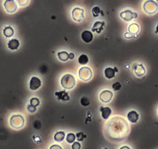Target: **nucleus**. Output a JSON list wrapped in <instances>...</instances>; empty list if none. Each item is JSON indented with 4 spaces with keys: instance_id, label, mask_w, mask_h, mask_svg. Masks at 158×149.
Returning <instances> with one entry per match:
<instances>
[{
    "instance_id": "6",
    "label": "nucleus",
    "mask_w": 158,
    "mask_h": 149,
    "mask_svg": "<svg viewBox=\"0 0 158 149\" xmlns=\"http://www.w3.org/2000/svg\"><path fill=\"white\" fill-rule=\"evenodd\" d=\"M72 17L77 22H81L84 17V10L80 8H74L72 10Z\"/></svg>"
},
{
    "instance_id": "4",
    "label": "nucleus",
    "mask_w": 158,
    "mask_h": 149,
    "mask_svg": "<svg viewBox=\"0 0 158 149\" xmlns=\"http://www.w3.org/2000/svg\"><path fill=\"white\" fill-rule=\"evenodd\" d=\"M10 125L16 129L21 128L24 125V118L21 115H13L10 118Z\"/></svg>"
},
{
    "instance_id": "11",
    "label": "nucleus",
    "mask_w": 158,
    "mask_h": 149,
    "mask_svg": "<svg viewBox=\"0 0 158 149\" xmlns=\"http://www.w3.org/2000/svg\"><path fill=\"white\" fill-rule=\"evenodd\" d=\"M82 39L85 43H90L93 40V34L92 32L88 30H84L82 33Z\"/></svg>"
},
{
    "instance_id": "31",
    "label": "nucleus",
    "mask_w": 158,
    "mask_h": 149,
    "mask_svg": "<svg viewBox=\"0 0 158 149\" xmlns=\"http://www.w3.org/2000/svg\"><path fill=\"white\" fill-rule=\"evenodd\" d=\"M27 109H28L29 112H30V113H34V112L36 110V107H33V106L30 104L28 106V107H27Z\"/></svg>"
},
{
    "instance_id": "24",
    "label": "nucleus",
    "mask_w": 158,
    "mask_h": 149,
    "mask_svg": "<svg viewBox=\"0 0 158 149\" xmlns=\"http://www.w3.org/2000/svg\"><path fill=\"white\" fill-rule=\"evenodd\" d=\"M75 138H76V136H75L74 134L69 133L68 134H67L66 140L68 143H73L74 141V140H75Z\"/></svg>"
},
{
    "instance_id": "23",
    "label": "nucleus",
    "mask_w": 158,
    "mask_h": 149,
    "mask_svg": "<svg viewBox=\"0 0 158 149\" xmlns=\"http://www.w3.org/2000/svg\"><path fill=\"white\" fill-rule=\"evenodd\" d=\"M78 62L80 65H86L88 62V58L87 55H82L78 58Z\"/></svg>"
},
{
    "instance_id": "15",
    "label": "nucleus",
    "mask_w": 158,
    "mask_h": 149,
    "mask_svg": "<svg viewBox=\"0 0 158 149\" xmlns=\"http://www.w3.org/2000/svg\"><path fill=\"white\" fill-rule=\"evenodd\" d=\"M55 96L58 97V99L63 101H68L70 99V97L68 95V93L65 91H60V92H57L55 93Z\"/></svg>"
},
{
    "instance_id": "12",
    "label": "nucleus",
    "mask_w": 158,
    "mask_h": 149,
    "mask_svg": "<svg viewBox=\"0 0 158 149\" xmlns=\"http://www.w3.org/2000/svg\"><path fill=\"white\" fill-rule=\"evenodd\" d=\"M105 26V23L101 21H97L94 23L93 27L92 29V32H96L97 34H100L102 32Z\"/></svg>"
},
{
    "instance_id": "36",
    "label": "nucleus",
    "mask_w": 158,
    "mask_h": 149,
    "mask_svg": "<svg viewBox=\"0 0 158 149\" xmlns=\"http://www.w3.org/2000/svg\"><path fill=\"white\" fill-rule=\"evenodd\" d=\"M120 149H130V148L129 147H127V146H123V147H122Z\"/></svg>"
},
{
    "instance_id": "9",
    "label": "nucleus",
    "mask_w": 158,
    "mask_h": 149,
    "mask_svg": "<svg viewBox=\"0 0 158 149\" xmlns=\"http://www.w3.org/2000/svg\"><path fill=\"white\" fill-rule=\"evenodd\" d=\"M41 85V81L39 78L36 76H33L31 78L30 81V88L31 90H36Z\"/></svg>"
},
{
    "instance_id": "18",
    "label": "nucleus",
    "mask_w": 158,
    "mask_h": 149,
    "mask_svg": "<svg viewBox=\"0 0 158 149\" xmlns=\"http://www.w3.org/2000/svg\"><path fill=\"white\" fill-rule=\"evenodd\" d=\"M128 30L129 33H130L131 34H137L139 32V30H140V26H139V25L137 23H132V24L130 25Z\"/></svg>"
},
{
    "instance_id": "34",
    "label": "nucleus",
    "mask_w": 158,
    "mask_h": 149,
    "mask_svg": "<svg viewBox=\"0 0 158 149\" xmlns=\"http://www.w3.org/2000/svg\"><path fill=\"white\" fill-rule=\"evenodd\" d=\"M17 2H18L19 4L20 5V6H24L25 4H26L27 2H28V1H20V0H19V1H17Z\"/></svg>"
},
{
    "instance_id": "2",
    "label": "nucleus",
    "mask_w": 158,
    "mask_h": 149,
    "mask_svg": "<svg viewBox=\"0 0 158 149\" xmlns=\"http://www.w3.org/2000/svg\"><path fill=\"white\" fill-rule=\"evenodd\" d=\"M61 85L64 89H71L75 85V79L74 77L70 74H64L60 81Z\"/></svg>"
},
{
    "instance_id": "13",
    "label": "nucleus",
    "mask_w": 158,
    "mask_h": 149,
    "mask_svg": "<svg viewBox=\"0 0 158 149\" xmlns=\"http://www.w3.org/2000/svg\"><path fill=\"white\" fill-rule=\"evenodd\" d=\"M134 72L137 76L141 77L146 74V70L144 69L143 65L141 64H136L134 66Z\"/></svg>"
},
{
    "instance_id": "7",
    "label": "nucleus",
    "mask_w": 158,
    "mask_h": 149,
    "mask_svg": "<svg viewBox=\"0 0 158 149\" xmlns=\"http://www.w3.org/2000/svg\"><path fill=\"white\" fill-rule=\"evenodd\" d=\"M120 16L121 18H122L126 21H130L131 20H133V18H136L137 17V14L136 12H133L130 10L127 9L125 10V11H122L121 13H120Z\"/></svg>"
},
{
    "instance_id": "38",
    "label": "nucleus",
    "mask_w": 158,
    "mask_h": 149,
    "mask_svg": "<svg viewBox=\"0 0 158 149\" xmlns=\"http://www.w3.org/2000/svg\"><path fill=\"white\" fill-rule=\"evenodd\" d=\"M114 70H115V72H118V69H117V68H114Z\"/></svg>"
},
{
    "instance_id": "26",
    "label": "nucleus",
    "mask_w": 158,
    "mask_h": 149,
    "mask_svg": "<svg viewBox=\"0 0 158 149\" xmlns=\"http://www.w3.org/2000/svg\"><path fill=\"white\" fill-rule=\"evenodd\" d=\"M81 104L83 107H88V105L90 104V101L87 97H82V99H81Z\"/></svg>"
},
{
    "instance_id": "37",
    "label": "nucleus",
    "mask_w": 158,
    "mask_h": 149,
    "mask_svg": "<svg viewBox=\"0 0 158 149\" xmlns=\"http://www.w3.org/2000/svg\"><path fill=\"white\" fill-rule=\"evenodd\" d=\"M156 33L157 34H158V25L157 26V28H156Z\"/></svg>"
},
{
    "instance_id": "32",
    "label": "nucleus",
    "mask_w": 158,
    "mask_h": 149,
    "mask_svg": "<svg viewBox=\"0 0 158 149\" xmlns=\"http://www.w3.org/2000/svg\"><path fill=\"white\" fill-rule=\"evenodd\" d=\"M136 37H137L136 35H133L129 32L125 34V37H126V39H131V38H133V37H135V38H136Z\"/></svg>"
},
{
    "instance_id": "25",
    "label": "nucleus",
    "mask_w": 158,
    "mask_h": 149,
    "mask_svg": "<svg viewBox=\"0 0 158 149\" xmlns=\"http://www.w3.org/2000/svg\"><path fill=\"white\" fill-rule=\"evenodd\" d=\"M92 15H93L94 17H97V16H99V14H100V12H101L100 8L98 7V6H95L94 8L92 9Z\"/></svg>"
},
{
    "instance_id": "10",
    "label": "nucleus",
    "mask_w": 158,
    "mask_h": 149,
    "mask_svg": "<svg viewBox=\"0 0 158 149\" xmlns=\"http://www.w3.org/2000/svg\"><path fill=\"white\" fill-rule=\"evenodd\" d=\"M113 93L109 90H104L100 94V99L103 103H108L112 99Z\"/></svg>"
},
{
    "instance_id": "30",
    "label": "nucleus",
    "mask_w": 158,
    "mask_h": 149,
    "mask_svg": "<svg viewBox=\"0 0 158 149\" xmlns=\"http://www.w3.org/2000/svg\"><path fill=\"white\" fill-rule=\"evenodd\" d=\"M72 149H81V144L79 142H74L71 146Z\"/></svg>"
},
{
    "instance_id": "27",
    "label": "nucleus",
    "mask_w": 158,
    "mask_h": 149,
    "mask_svg": "<svg viewBox=\"0 0 158 149\" xmlns=\"http://www.w3.org/2000/svg\"><path fill=\"white\" fill-rule=\"evenodd\" d=\"M39 104H40V100H39L37 98H32V99H30V105H32V106H33V107H36L37 106H39Z\"/></svg>"
},
{
    "instance_id": "20",
    "label": "nucleus",
    "mask_w": 158,
    "mask_h": 149,
    "mask_svg": "<svg viewBox=\"0 0 158 149\" xmlns=\"http://www.w3.org/2000/svg\"><path fill=\"white\" fill-rule=\"evenodd\" d=\"M3 34L6 37H10L14 34V30L11 26H6V28L3 30Z\"/></svg>"
},
{
    "instance_id": "22",
    "label": "nucleus",
    "mask_w": 158,
    "mask_h": 149,
    "mask_svg": "<svg viewBox=\"0 0 158 149\" xmlns=\"http://www.w3.org/2000/svg\"><path fill=\"white\" fill-rule=\"evenodd\" d=\"M58 58L60 59V61H66L67 60L69 59V54L67 53L66 51H61V52H59L58 54Z\"/></svg>"
},
{
    "instance_id": "1",
    "label": "nucleus",
    "mask_w": 158,
    "mask_h": 149,
    "mask_svg": "<svg viewBox=\"0 0 158 149\" xmlns=\"http://www.w3.org/2000/svg\"><path fill=\"white\" fill-rule=\"evenodd\" d=\"M108 132L111 137H124L129 133L128 123L121 117H114L108 122Z\"/></svg>"
},
{
    "instance_id": "29",
    "label": "nucleus",
    "mask_w": 158,
    "mask_h": 149,
    "mask_svg": "<svg viewBox=\"0 0 158 149\" xmlns=\"http://www.w3.org/2000/svg\"><path fill=\"white\" fill-rule=\"evenodd\" d=\"M121 87H122V85H121V84H120L119 83H115L114 84L112 85V89H114L115 91H118L120 89H121Z\"/></svg>"
},
{
    "instance_id": "17",
    "label": "nucleus",
    "mask_w": 158,
    "mask_h": 149,
    "mask_svg": "<svg viewBox=\"0 0 158 149\" xmlns=\"http://www.w3.org/2000/svg\"><path fill=\"white\" fill-rule=\"evenodd\" d=\"M20 46V41L17 39H12L8 43V47L10 50H16Z\"/></svg>"
},
{
    "instance_id": "3",
    "label": "nucleus",
    "mask_w": 158,
    "mask_h": 149,
    "mask_svg": "<svg viewBox=\"0 0 158 149\" xmlns=\"http://www.w3.org/2000/svg\"><path fill=\"white\" fill-rule=\"evenodd\" d=\"M143 9L148 14H154L157 11L158 4L153 0H148V1L144 2Z\"/></svg>"
},
{
    "instance_id": "35",
    "label": "nucleus",
    "mask_w": 158,
    "mask_h": 149,
    "mask_svg": "<svg viewBox=\"0 0 158 149\" xmlns=\"http://www.w3.org/2000/svg\"><path fill=\"white\" fill-rule=\"evenodd\" d=\"M74 55L73 53L69 54V59H74Z\"/></svg>"
},
{
    "instance_id": "28",
    "label": "nucleus",
    "mask_w": 158,
    "mask_h": 149,
    "mask_svg": "<svg viewBox=\"0 0 158 149\" xmlns=\"http://www.w3.org/2000/svg\"><path fill=\"white\" fill-rule=\"evenodd\" d=\"M76 137L78 141H83L86 137V135L84 134V133H82V132H80V133L77 134Z\"/></svg>"
},
{
    "instance_id": "14",
    "label": "nucleus",
    "mask_w": 158,
    "mask_h": 149,
    "mask_svg": "<svg viewBox=\"0 0 158 149\" xmlns=\"http://www.w3.org/2000/svg\"><path fill=\"white\" fill-rule=\"evenodd\" d=\"M127 118L131 123H136L139 120V114L136 111H130L127 115Z\"/></svg>"
},
{
    "instance_id": "21",
    "label": "nucleus",
    "mask_w": 158,
    "mask_h": 149,
    "mask_svg": "<svg viewBox=\"0 0 158 149\" xmlns=\"http://www.w3.org/2000/svg\"><path fill=\"white\" fill-rule=\"evenodd\" d=\"M64 137H65V134L63 131H58L54 134V140L58 142L62 141L64 139Z\"/></svg>"
},
{
    "instance_id": "8",
    "label": "nucleus",
    "mask_w": 158,
    "mask_h": 149,
    "mask_svg": "<svg viewBox=\"0 0 158 149\" xmlns=\"http://www.w3.org/2000/svg\"><path fill=\"white\" fill-rule=\"evenodd\" d=\"M4 7L8 12H14L17 9V5L14 0H6L4 3Z\"/></svg>"
},
{
    "instance_id": "33",
    "label": "nucleus",
    "mask_w": 158,
    "mask_h": 149,
    "mask_svg": "<svg viewBox=\"0 0 158 149\" xmlns=\"http://www.w3.org/2000/svg\"><path fill=\"white\" fill-rule=\"evenodd\" d=\"M50 149H62V148L60 147V145H52V146H50Z\"/></svg>"
},
{
    "instance_id": "5",
    "label": "nucleus",
    "mask_w": 158,
    "mask_h": 149,
    "mask_svg": "<svg viewBox=\"0 0 158 149\" xmlns=\"http://www.w3.org/2000/svg\"><path fill=\"white\" fill-rule=\"evenodd\" d=\"M79 78L83 81H88L92 78V71L88 67H82L79 70Z\"/></svg>"
},
{
    "instance_id": "16",
    "label": "nucleus",
    "mask_w": 158,
    "mask_h": 149,
    "mask_svg": "<svg viewBox=\"0 0 158 149\" xmlns=\"http://www.w3.org/2000/svg\"><path fill=\"white\" fill-rule=\"evenodd\" d=\"M100 110L102 112V117L104 120L108 119L109 116L112 113V110H111L110 108L108 107H101Z\"/></svg>"
},
{
    "instance_id": "19",
    "label": "nucleus",
    "mask_w": 158,
    "mask_h": 149,
    "mask_svg": "<svg viewBox=\"0 0 158 149\" xmlns=\"http://www.w3.org/2000/svg\"><path fill=\"white\" fill-rule=\"evenodd\" d=\"M105 75L107 79H112L114 78L115 75H116V72H115L114 69H112V68H107V69H105Z\"/></svg>"
}]
</instances>
